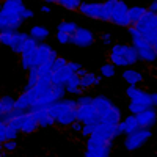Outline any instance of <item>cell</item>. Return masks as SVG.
<instances>
[{
    "label": "cell",
    "mask_w": 157,
    "mask_h": 157,
    "mask_svg": "<svg viewBox=\"0 0 157 157\" xmlns=\"http://www.w3.org/2000/svg\"><path fill=\"white\" fill-rule=\"evenodd\" d=\"M98 75L99 74H96V72H88L85 77H82L80 78V86H82V90H83V93L86 90H90V88H93L94 85H98Z\"/></svg>",
    "instance_id": "obj_29"
},
{
    "label": "cell",
    "mask_w": 157,
    "mask_h": 157,
    "mask_svg": "<svg viewBox=\"0 0 157 157\" xmlns=\"http://www.w3.org/2000/svg\"><path fill=\"white\" fill-rule=\"evenodd\" d=\"M25 115V113H24ZM24 115L22 116H19V118H14V120H11L10 123H6L11 129H14V130H17V132H21V127H22V118H24Z\"/></svg>",
    "instance_id": "obj_37"
},
{
    "label": "cell",
    "mask_w": 157,
    "mask_h": 157,
    "mask_svg": "<svg viewBox=\"0 0 157 157\" xmlns=\"http://www.w3.org/2000/svg\"><path fill=\"white\" fill-rule=\"evenodd\" d=\"M137 121L141 129H152L157 123V110L154 107L145 110L143 113L137 115Z\"/></svg>",
    "instance_id": "obj_16"
},
{
    "label": "cell",
    "mask_w": 157,
    "mask_h": 157,
    "mask_svg": "<svg viewBox=\"0 0 157 157\" xmlns=\"http://www.w3.org/2000/svg\"><path fill=\"white\" fill-rule=\"evenodd\" d=\"M152 101H154V107H157V91L152 93Z\"/></svg>",
    "instance_id": "obj_46"
},
{
    "label": "cell",
    "mask_w": 157,
    "mask_h": 157,
    "mask_svg": "<svg viewBox=\"0 0 157 157\" xmlns=\"http://www.w3.org/2000/svg\"><path fill=\"white\" fill-rule=\"evenodd\" d=\"M29 112L36 118V121H38V124H39L41 129H47V127H52V126L57 124L54 116H52L50 112H49V107H33Z\"/></svg>",
    "instance_id": "obj_14"
},
{
    "label": "cell",
    "mask_w": 157,
    "mask_h": 157,
    "mask_svg": "<svg viewBox=\"0 0 157 157\" xmlns=\"http://www.w3.org/2000/svg\"><path fill=\"white\" fill-rule=\"evenodd\" d=\"M64 88H66V93L71 94V96H82L83 94V90L80 86V77H78L77 74H74L69 78L68 83L64 85Z\"/></svg>",
    "instance_id": "obj_23"
},
{
    "label": "cell",
    "mask_w": 157,
    "mask_h": 157,
    "mask_svg": "<svg viewBox=\"0 0 157 157\" xmlns=\"http://www.w3.org/2000/svg\"><path fill=\"white\" fill-rule=\"evenodd\" d=\"M152 137V132H151V129H137L135 132L132 134H129L124 137V141H123V145L127 151H137L140 149L145 143H148V140Z\"/></svg>",
    "instance_id": "obj_8"
},
{
    "label": "cell",
    "mask_w": 157,
    "mask_h": 157,
    "mask_svg": "<svg viewBox=\"0 0 157 157\" xmlns=\"http://www.w3.org/2000/svg\"><path fill=\"white\" fill-rule=\"evenodd\" d=\"M105 22H112L116 27L129 29L132 27V22L129 19V6L121 0H105Z\"/></svg>",
    "instance_id": "obj_4"
},
{
    "label": "cell",
    "mask_w": 157,
    "mask_h": 157,
    "mask_svg": "<svg viewBox=\"0 0 157 157\" xmlns=\"http://www.w3.org/2000/svg\"><path fill=\"white\" fill-rule=\"evenodd\" d=\"M78 13L90 19L105 22V6H104V2H82Z\"/></svg>",
    "instance_id": "obj_10"
},
{
    "label": "cell",
    "mask_w": 157,
    "mask_h": 157,
    "mask_svg": "<svg viewBox=\"0 0 157 157\" xmlns=\"http://www.w3.org/2000/svg\"><path fill=\"white\" fill-rule=\"evenodd\" d=\"M121 77H123V80L127 83V86H138L143 82V74L138 69H135V68L123 69Z\"/></svg>",
    "instance_id": "obj_19"
},
{
    "label": "cell",
    "mask_w": 157,
    "mask_h": 157,
    "mask_svg": "<svg viewBox=\"0 0 157 157\" xmlns=\"http://www.w3.org/2000/svg\"><path fill=\"white\" fill-rule=\"evenodd\" d=\"M148 10L151 13H155V14H157V0H152V2L149 3V6H148Z\"/></svg>",
    "instance_id": "obj_44"
},
{
    "label": "cell",
    "mask_w": 157,
    "mask_h": 157,
    "mask_svg": "<svg viewBox=\"0 0 157 157\" xmlns=\"http://www.w3.org/2000/svg\"><path fill=\"white\" fill-rule=\"evenodd\" d=\"M127 110H129V113L130 115H140V113H143L145 110H148V107H145V105H141V104H137V102H130L129 101V104H127Z\"/></svg>",
    "instance_id": "obj_34"
},
{
    "label": "cell",
    "mask_w": 157,
    "mask_h": 157,
    "mask_svg": "<svg viewBox=\"0 0 157 157\" xmlns=\"http://www.w3.org/2000/svg\"><path fill=\"white\" fill-rule=\"evenodd\" d=\"M75 116H77V121L85 124H91V126H99L101 124V118L98 115V110L94 109L93 102L90 104H78V107L75 110Z\"/></svg>",
    "instance_id": "obj_9"
},
{
    "label": "cell",
    "mask_w": 157,
    "mask_h": 157,
    "mask_svg": "<svg viewBox=\"0 0 157 157\" xmlns=\"http://www.w3.org/2000/svg\"><path fill=\"white\" fill-rule=\"evenodd\" d=\"M71 38L72 36H69L66 33H60V32L55 33V39H57L60 44H71Z\"/></svg>",
    "instance_id": "obj_38"
},
{
    "label": "cell",
    "mask_w": 157,
    "mask_h": 157,
    "mask_svg": "<svg viewBox=\"0 0 157 157\" xmlns=\"http://www.w3.org/2000/svg\"><path fill=\"white\" fill-rule=\"evenodd\" d=\"M33 10H30V8H27L24 13H22V16H21V19L22 21H30V19H33Z\"/></svg>",
    "instance_id": "obj_41"
},
{
    "label": "cell",
    "mask_w": 157,
    "mask_h": 157,
    "mask_svg": "<svg viewBox=\"0 0 157 157\" xmlns=\"http://www.w3.org/2000/svg\"><path fill=\"white\" fill-rule=\"evenodd\" d=\"M29 35H30V38L36 39L38 43H46V39H47L52 33H50L49 29L43 27V25H32Z\"/></svg>",
    "instance_id": "obj_24"
},
{
    "label": "cell",
    "mask_w": 157,
    "mask_h": 157,
    "mask_svg": "<svg viewBox=\"0 0 157 157\" xmlns=\"http://www.w3.org/2000/svg\"><path fill=\"white\" fill-rule=\"evenodd\" d=\"M29 38H30L29 33H25V32H17V33H16V38H14V41H13V44H11V47H10V50L13 52V54L22 55V54H24L25 43L29 41Z\"/></svg>",
    "instance_id": "obj_22"
},
{
    "label": "cell",
    "mask_w": 157,
    "mask_h": 157,
    "mask_svg": "<svg viewBox=\"0 0 157 157\" xmlns=\"http://www.w3.org/2000/svg\"><path fill=\"white\" fill-rule=\"evenodd\" d=\"M126 96L129 98L130 102H137L141 104L148 109L154 107V101H152V93H148L146 90H143L140 86H127L126 88Z\"/></svg>",
    "instance_id": "obj_11"
},
{
    "label": "cell",
    "mask_w": 157,
    "mask_h": 157,
    "mask_svg": "<svg viewBox=\"0 0 157 157\" xmlns=\"http://www.w3.org/2000/svg\"><path fill=\"white\" fill-rule=\"evenodd\" d=\"M88 72H90L88 69H85V68H82L80 71H78V72H77V75H78V77H80V78H82V77H85V75H86Z\"/></svg>",
    "instance_id": "obj_45"
},
{
    "label": "cell",
    "mask_w": 157,
    "mask_h": 157,
    "mask_svg": "<svg viewBox=\"0 0 157 157\" xmlns=\"http://www.w3.org/2000/svg\"><path fill=\"white\" fill-rule=\"evenodd\" d=\"M16 148H17V143H16V140L6 141V143H3V145H2L3 152H14V151H16Z\"/></svg>",
    "instance_id": "obj_39"
},
{
    "label": "cell",
    "mask_w": 157,
    "mask_h": 157,
    "mask_svg": "<svg viewBox=\"0 0 157 157\" xmlns=\"http://www.w3.org/2000/svg\"><path fill=\"white\" fill-rule=\"evenodd\" d=\"M93 105L98 110V115L101 118L102 124H110V126H118L123 121V112L116 105L113 101L109 98L98 94L93 98Z\"/></svg>",
    "instance_id": "obj_2"
},
{
    "label": "cell",
    "mask_w": 157,
    "mask_h": 157,
    "mask_svg": "<svg viewBox=\"0 0 157 157\" xmlns=\"http://www.w3.org/2000/svg\"><path fill=\"white\" fill-rule=\"evenodd\" d=\"M109 60L116 68H132L140 61L137 50L132 47V44H124V43H116L110 47L109 52Z\"/></svg>",
    "instance_id": "obj_3"
},
{
    "label": "cell",
    "mask_w": 157,
    "mask_h": 157,
    "mask_svg": "<svg viewBox=\"0 0 157 157\" xmlns=\"http://www.w3.org/2000/svg\"><path fill=\"white\" fill-rule=\"evenodd\" d=\"M148 8L146 6H141V5H134V6H129V19L132 22V25H137L143 17L146 16Z\"/></svg>",
    "instance_id": "obj_25"
},
{
    "label": "cell",
    "mask_w": 157,
    "mask_h": 157,
    "mask_svg": "<svg viewBox=\"0 0 157 157\" xmlns=\"http://www.w3.org/2000/svg\"><path fill=\"white\" fill-rule=\"evenodd\" d=\"M135 27H137V30L140 32V35H141L143 38L149 36L152 32L157 30V14H155V13H151V11L148 10L146 16L143 17V19L135 25Z\"/></svg>",
    "instance_id": "obj_13"
},
{
    "label": "cell",
    "mask_w": 157,
    "mask_h": 157,
    "mask_svg": "<svg viewBox=\"0 0 157 157\" xmlns=\"http://www.w3.org/2000/svg\"><path fill=\"white\" fill-rule=\"evenodd\" d=\"M39 129V124L36 121V118L30 113V112H25L24 118H22V127H21V134L22 135H32L35 134L36 130Z\"/></svg>",
    "instance_id": "obj_20"
},
{
    "label": "cell",
    "mask_w": 157,
    "mask_h": 157,
    "mask_svg": "<svg viewBox=\"0 0 157 157\" xmlns=\"http://www.w3.org/2000/svg\"><path fill=\"white\" fill-rule=\"evenodd\" d=\"M112 151V143L102 141L101 138L91 135L86 138V149L83 157H110Z\"/></svg>",
    "instance_id": "obj_6"
},
{
    "label": "cell",
    "mask_w": 157,
    "mask_h": 157,
    "mask_svg": "<svg viewBox=\"0 0 157 157\" xmlns=\"http://www.w3.org/2000/svg\"><path fill=\"white\" fill-rule=\"evenodd\" d=\"M22 24H24V21L19 16L8 14V13H2V11H0V32H5V30L19 32Z\"/></svg>",
    "instance_id": "obj_15"
},
{
    "label": "cell",
    "mask_w": 157,
    "mask_h": 157,
    "mask_svg": "<svg viewBox=\"0 0 157 157\" xmlns=\"http://www.w3.org/2000/svg\"><path fill=\"white\" fill-rule=\"evenodd\" d=\"M39 43L36 41V39L33 38H29V41L25 43V47H24V54H33V52L38 49Z\"/></svg>",
    "instance_id": "obj_35"
},
{
    "label": "cell",
    "mask_w": 157,
    "mask_h": 157,
    "mask_svg": "<svg viewBox=\"0 0 157 157\" xmlns=\"http://www.w3.org/2000/svg\"><path fill=\"white\" fill-rule=\"evenodd\" d=\"M96 43V35L86 27H78L75 35L71 38V44L80 49H88Z\"/></svg>",
    "instance_id": "obj_12"
},
{
    "label": "cell",
    "mask_w": 157,
    "mask_h": 157,
    "mask_svg": "<svg viewBox=\"0 0 157 157\" xmlns=\"http://www.w3.org/2000/svg\"><path fill=\"white\" fill-rule=\"evenodd\" d=\"M74 74H75V72L69 68V63H68L66 68H63V69H60V71H55L54 74H52V83H54V85H61V86H64Z\"/></svg>",
    "instance_id": "obj_21"
},
{
    "label": "cell",
    "mask_w": 157,
    "mask_h": 157,
    "mask_svg": "<svg viewBox=\"0 0 157 157\" xmlns=\"http://www.w3.org/2000/svg\"><path fill=\"white\" fill-rule=\"evenodd\" d=\"M16 33L14 30H5V32H0V43H2L3 46L6 47H11L13 41H14V38H16Z\"/></svg>",
    "instance_id": "obj_33"
},
{
    "label": "cell",
    "mask_w": 157,
    "mask_h": 157,
    "mask_svg": "<svg viewBox=\"0 0 157 157\" xmlns=\"http://www.w3.org/2000/svg\"><path fill=\"white\" fill-rule=\"evenodd\" d=\"M130 44H132V47L137 50L140 61H145V63H155L157 61V52H155L154 46L149 44L143 36L132 38V43Z\"/></svg>",
    "instance_id": "obj_7"
},
{
    "label": "cell",
    "mask_w": 157,
    "mask_h": 157,
    "mask_svg": "<svg viewBox=\"0 0 157 157\" xmlns=\"http://www.w3.org/2000/svg\"><path fill=\"white\" fill-rule=\"evenodd\" d=\"M27 10L24 2L21 0H3L2 6H0V11L2 13H8V14H14V16H22V13Z\"/></svg>",
    "instance_id": "obj_17"
},
{
    "label": "cell",
    "mask_w": 157,
    "mask_h": 157,
    "mask_svg": "<svg viewBox=\"0 0 157 157\" xmlns=\"http://www.w3.org/2000/svg\"><path fill=\"white\" fill-rule=\"evenodd\" d=\"M21 132H17V130L11 129L6 123H0V143H6V141H11V140H16L19 137Z\"/></svg>",
    "instance_id": "obj_26"
},
{
    "label": "cell",
    "mask_w": 157,
    "mask_h": 157,
    "mask_svg": "<svg viewBox=\"0 0 157 157\" xmlns=\"http://www.w3.org/2000/svg\"><path fill=\"white\" fill-rule=\"evenodd\" d=\"M16 109L17 110H22V112H29L32 109V102H30V98L29 94L22 91V93L16 98Z\"/></svg>",
    "instance_id": "obj_30"
},
{
    "label": "cell",
    "mask_w": 157,
    "mask_h": 157,
    "mask_svg": "<svg viewBox=\"0 0 157 157\" xmlns=\"http://www.w3.org/2000/svg\"><path fill=\"white\" fill-rule=\"evenodd\" d=\"M39 11L43 13V14H50L52 13V8L47 5V3H44V5H41V8H39Z\"/></svg>",
    "instance_id": "obj_43"
},
{
    "label": "cell",
    "mask_w": 157,
    "mask_h": 157,
    "mask_svg": "<svg viewBox=\"0 0 157 157\" xmlns=\"http://www.w3.org/2000/svg\"><path fill=\"white\" fill-rule=\"evenodd\" d=\"M137 129H140V126H138L135 115H127L126 118H123V121L118 124V132H120V135H129V134L135 132Z\"/></svg>",
    "instance_id": "obj_18"
},
{
    "label": "cell",
    "mask_w": 157,
    "mask_h": 157,
    "mask_svg": "<svg viewBox=\"0 0 157 157\" xmlns=\"http://www.w3.org/2000/svg\"><path fill=\"white\" fill-rule=\"evenodd\" d=\"M101 41H102L104 46H107V47H112V46H113V38H112V35L107 33V32L101 35Z\"/></svg>",
    "instance_id": "obj_40"
},
{
    "label": "cell",
    "mask_w": 157,
    "mask_h": 157,
    "mask_svg": "<svg viewBox=\"0 0 157 157\" xmlns=\"http://www.w3.org/2000/svg\"><path fill=\"white\" fill-rule=\"evenodd\" d=\"M78 107L77 99L72 98H64L55 104H52L49 107L50 115L54 116V120L58 126L61 127H71L75 121H77V116H75V110Z\"/></svg>",
    "instance_id": "obj_1"
},
{
    "label": "cell",
    "mask_w": 157,
    "mask_h": 157,
    "mask_svg": "<svg viewBox=\"0 0 157 157\" xmlns=\"http://www.w3.org/2000/svg\"><path fill=\"white\" fill-rule=\"evenodd\" d=\"M154 49H155V52H157V44H155V46H154Z\"/></svg>",
    "instance_id": "obj_47"
},
{
    "label": "cell",
    "mask_w": 157,
    "mask_h": 157,
    "mask_svg": "<svg viewBox=\"0 0 157 157\" xmlns=\"http://www.w3.org/2000/svg\"><path fill=\"white\" fill-rule=\"evenodd\" d=\"M54 3L64 10H68V11H78L80 5H82L80 0H54Z\"/></svg>",
    "instance_id": "obj_31"
},
{
    "label": "cell",
    "mask_w": 157,
    "mask_h": 157,
    "mask_svg": "<svg viewBox=\"0 0 157 157\" xmlns=\"http://www.w3.org/2000/svg\"><path fill=\"white\" fill-rule=\"evenodd\" d=\"M58 57H60V55L57 54V50L52 47L50 44H47V43H39L38 49L32 54V60H33L35 68L43 66V64L54 63Z\"/></svg>",
    "instance_id": "obj_5"
},
{
    "label": "cell",
    "mask_w": 157,
    "mask_h": 157,
    "mask_svg": "<svg viewBox=\"0 0 157 157\" xmlns=\"http://www.w3.org/2000/svg\"><path fill=\"white\" fill-rule=\"evenodd\" d=\"M77 30H78V25H77V22H74V21H63V22H60V24L57 25V32L66 33V35H69V36H74Z\"/></svg>",
    "instance_id": "obj_28"
},
{
    "label": "cell",
    "mask_w": 157,
    "mask_h": 157,
    "mask_svg": "<svg viewBox=\"0 0 157 157\" xmlns=\"http://www.w3.org/2000/svg\"><path fill=\"white\" fill-rule=\"evenodd\" d=\"M99 74H101L104 78H112V77L116 75V66H115V64H112L110 61L102 63L101 68H99Z\"/></svg>",
    "instance_id": "obj_32"
},
{
    "label": "cell",
    "mask_w": 157,
    "mask_h": 157,
    "mask_svg": "<svg viewBox=\"0 0 157 157\" xmlns=\"http://www.w3.org/2000/svg\"><path fill=\"white\" fill-rule=\"evenodd\" d=\"M71 129H72V132H80V134H82L83 124H82V123H78V121H75V123L71 126Z\"/></svg>",
    "instance_id": "obj_42"
},
{
    "label": "cell",
    "mask_w": 157,
    "mask_h": 157,
    "mask_svg": "<svg viewBox=\"0 0 157 157\" xmlns=\"http://www.w3.org/2000/svg\"><path fill=\"white\" fill-rule=\"evenodd\" d=\"M13 110H16V98L11 94H5L0 99V115H6Z\"/></svg>",
    "instance_id": "obj_27"
},
{
    "label": "cell",
    "mask_w": 157,
    "mask_h": 157,
    "mask_svg": "<svg viewBox=\"0 0 157 157\" xmlns=\"http://www.w3.org/2000/svg\"><path fill=\"white\" fill-rule=\"evenodd\" d=\"M155 155H157V151H155Z\"/></svg>",
    "instance_id": "obj_48"
},
{
    "label": "cell",
    "mask_w": 157,
    "mask_h": 157,
    "mask_svg": "<svg viewBox=\"0 0 157 157\" xmlns=\"http://www.w3.org/2000/svg\"><path fill=\"white\" fill-rule=\"evenodd\" d=\"M68 63H69V60H66L64 57H58L54 63H52L54 72H55V71H60V69H63V68H66V66H68Z\"/></svg>",
    "instance_id": "obj_36"
}]
</instances>
